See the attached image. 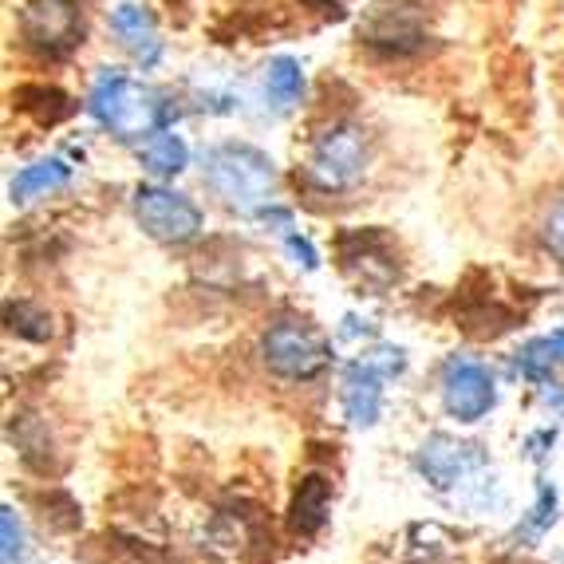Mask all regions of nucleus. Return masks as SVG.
I'll use <instances>...</instances> for the list:
<instances>
[{
	"label": "nucleus",
	"mask_w": 564,
	"mask_h": 564,
	"mask_svg": "<svg viewBox=\"0 0 564 564\" xmlns=\"http://www.w3.org/2000/svg\"><path fill=\"white\" fill-rule=\"evenodd\" d=\"M206 182L229 209H237V214H257V209H264L273 202L276 170H273V162H269V154H261L257 147L226 142V147H214V151H209Z\"/></svg>",
	"instance_id": "obj_1"
},
{
	"label": "nucleus",
	"mask_w": 564,
	"mask_h": 564,
	"mask_svg": "<svg viewBox=\"0 0 564 564\" xmlns=\"http://www.w3.org/2000/svg\"><path fill=\"white\" fill-rule=\"evenodd\" d=\"M91 115L99 119V127L115 134V139H142L154 134L162 122V104L151 87L134 84L127 76H104L95 84L91 99H87Z\"/></svg>",
	"instance_id": "obj_2"
},
{
	"label": "nucleus",
	"mask_w": 564,
	"mask_h": 564,
	"mask_svg": "<svg viewBox=\"0 0 564 564\" xmlns=\"http://www.w3.org/2000/svg\"><path fill=\"white\" fill-rule=\"evenodd\" d=\"M367 166V134L359 127L339 122L312 142L308 178L321 189H348L364 178Z\"/></svg>",
	"instance_id": "obj_3"
},
{
	"label": "nucleus",
	"mask_w": 564,
	"mask_h": 564,
	"mask_svg": "<svg viewBox=\"0 0 564 564\" xmlns=\"http://www.w3.org/2000/svg\"><path fill=\"white\" fill-rule=\"evenodd\" d=\"M403 351L379 348L344 371V411L351 426H371L383 411V383L403 371Z\"/></svg>",
	"instance_id": "obj_4"
},
{
	"label": "nucleus",
	"mask_w": 564,
	"mask_h": 564,
	"mask_svg": "<svg viewBox=\"0 0 564 564\" xmlns=\"http://www.w3.org/2000/svg\"><path fill=\"white\" fill-rule=\"evenodd\" d=\"M264 364L273 367L281 379H312L321 376L328 364L324 339L301 321H276L261 339Z\"/></svg>",
	"instance_id": "obj_5"
},
{
	"label": "nucleus",
	"mask_w": 564,
	"mask_h": 564,
	"mask_svg": "<svg viewBox=\"0 0 564 564\" xmlns=\"http://www.w3.org/2000/svg\"><path fill=\"white\" fill-rule=\"evenodd\" d=\"M134 217H139V226L162 245H186L202 234L198 206L162 186L134 189Z\"/></svg>",
	"instance_id": "obj_6"
},
{
	"label": "nucleus",
	"mask_w": 564,
	"mask_h": 564,
	"mask_svg": "<svg viewBox=\"0 0 564 564\" xmlns=\"http://www.w3.org/2000/svg\"><path fill=\"white\" fill-rule=\"evenodd\" d=\"M24 44L40 56H64L79 44V4L76 0H29L20 12Z\"/></svg>",
	"instance_id": "obj_7"
},
{
	"label": "nucleus",
	"mask_w": 564,
	"mask_h": 564,
	"mask_svg": "<svg viewBox=\"0 0 564 564\" xmlns=\"http://www.w3.org/2000/svg\"><path fill=\"white\" fill-rule=\"evenodd\" d=\"M423 17L426 0H376L367 20L359 24V36L383 52H414L426 40Z\"/></svg>",
	"instance_id": "obj_8"
},
{
	"label": "nucleus",
	"mask_w": 564,
	"mask_h": 564,
	"mask_svg": "<svg viewBox=\"0 0 564 564\" xmlns=\"http://www.w3.org/2000/svg\"><path fill=\"white\" fill-rule=\"evenodd\" d=\"M494 399H498L494 376H489V367H481L478 359L454 356L451 364L443 367V403L458 423H478V419H486Z\"/></svg>",
	"instance_id": "obj_9"
},
{
	"label": "nucleus",
	"mask_w": 564,
	"mask_h": 564,
	"mask_svg": "<svg viewBox=\"0 0 564 564\" xmlns=\"http://www.w3.org/2000/svg\"><path fill=\"white\" fill-rule=\"evenodd\" d=\"M470 462H478L474 446L454 443V438H446V434H434L431 443L419 451V470H423L434 486H451V481H458Z\"/></svg>",
	"instance_id": "obj_10"
},
{
	"label": "nucleus",
	"mask_w": 564,
	"mask_h": 564,
	"mask_svg": "<svg viewBox=\"0 0 564 564\" xmlns=\"http://www.w3.org/2000/svg\"><path fill=\"white\" fill-rule=\"evenodd\" d=\"M324 521H328V481L312 474V478L301 481L296 498H292L289 525H292V533L312 536V533H321Z\"/></svg>",
	"instance_id": "obj_11"
},
{
	"label": "nucleus",
	"mask_w": 564,
	"mask_h": 564,
	"mask_svg": "<svg viewBox=\"0 0 564 564\" xmlns=\"http://www.w3.org/2000/svg\"><path fill=\"white\" fill-rule=\"evenodd\" d=\"M111 24H115V32L122 36V44L131 47L142 64H154V59H159L154 20L147 17L142 9H134V4H119V9H115V17H111Z\"/></svg>",
	"instance_id": "obj_12"
},
{
	"label": "nucleus",
	"mask_w": 564,
	"mask_h": 564,
	"mask_svg": "<svg viewBox=\"0 0 564 564\" xmlns=\"http://www.w3.org/2000/svg\"><path fill=\"white\" fill-rule=\"evenodd\" d=\"M186 159H189L186 142L174 131H154L151 139L139 147V162L151 170L154 178H174L178 170H186Z\"/></svg>",
	"instance_id": "obj_13"
},
{
	"label": "nucleus",
	"mask_w": 564,
	"mask_h": 564,
	"mask_svg": "<svg viewBox=\"0 0 564 564\" xmlns=\"http://www.w3.org/2000/svg\"><path fill=\"white\" fill-rule=\"evenodd\" d=\"M67 178H72V170H67L64 159H44L36 162V166H24L12 178L9 194L12 202H32V198H44V194H52V189L67 186Z\"/></svg>",
	"instance_id": "obj_14"
},
{
	"label": "nucleus",
	"mask_w": 564,
	"mask_h": 564,
	"mask_svg": "<svg viewBox=\"0 0 564 564\" xmlns=\"http://www.w3.org/2000/svg\"><path fill=\"white\" fill-rule=\"evenodd\" d=\"M17 104L24 107V111H29L36 122H47V127H52V122H59V119H67V115L76 111V107H72V99H67L59 87H44V84L20 87Z\"/></svg>",
	"instance_id": "obj_15"
},
{
	"label": "nucleus",
	"mask_w": 564,
	"mask_h": 564,
	"mask_svg": "<svg viewBox=\"0 0 564 564\" xmlns=\"http://www.w3.org/2000/svg\"><path fill=\"white\" fill-rule=\"evenodd\" d=\"M264 91L273 99V107H292L304 91V72L296 59L276 56L273 64L264 67Z\"/></svg>",
	"instance_id": "obj_16"
},
{
	"label": "nucleus",
	"mask_w": 564,
	"mask_h": 564,
	"mask_svg": "<svg viewBox=\"0 0 564 564\" xmlns=\"http://www.w3.org/2000/svg\"><path fill=\"white\" fill-rule=\"evenodd\" d=\"M9 328L24 339H47L52 336V316L20 301V304H9Z\"/></svg>",
	"instance_id": "obj_17"
},
{
	"label": "nucleus",
	"mask_w": 564,
	"mask_h": 564,
	"mask_svg": "<svg viewBox=\"0 0 564 564\" xmlns=\"http://www.w3.org/2000/svg\"><path fill=\"white\" fill-rule=\"evenodd\" d=\"M541 241H545L549 253L564 264V198H556L553 206L545 209V217H541Z\"/></svg>",
	"instance_id": "obj_18"
},
{
	"label": "nucleus",
	"mask_w": 564,
	"mask_h": 564,
	"mask_svg": "<svg viewBox=\"0 0 564 564\" xmlns=\"http://www.w3.org/2000/svg\"><path fill=\"white\" fill-rule=\"evenodd\" d=\"M0 533H4V564H20V556H24V533H20L17 509L12 506L0 509Z\"/></svg>",
	"instance_id": "obj_19"
},
{
	"label": "nucleus",
	"mask_w": 564,
	"mask_h": 564,
	"mask_svg": "<svg viewBox=\"0 0 564 564\" xmlns=\"http://www.w3.org/2000/svg\"><path fill=\"white\" fill-rule=\"evenodd\" d=\"M289 249L296 257H304V269H316V253H312L308 241H301V237H289Z\"/></svg>",
	"instance_id": "obj_20"
},
{
	"label": "nucleus",
	"mask_w": 564,
	"mask_h": 564,
	"mask_svg": "<svg viewBox=\"0 0 564 564\" xmlns=\"http://www.w3.org/2000/svg\"><path fill=\"white\" fill-rule=\"evenodd\" d=\"M316 4H321V9H332V12H336V4H339V0H316Z\"/></svg>",
	"instance_id": "obj_21"
}]
</instances>
